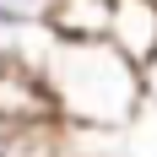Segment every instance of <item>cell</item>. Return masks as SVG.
<instances>
[{"mask_svg":"<svg viewBox=\"0 0 157 157\" xmlns=\"http://www.w3.org/2000/svg\"><path fill=\"white\" fill-rule=\"evenodd\" d=\"M49 44H54V33L44 22H6L0 16V65H27V71H38L44 54H49Z\"/></svg>","mask_w":157,"mask_h":157,"instance_id":"277c9868","label":"cell"},{"mask_svg":"<svg viewBox=\"0 0 157 157\" xmlns=\"http://www.w3.org/2000/svg\"><path fill=\"white\" fill-rule=\"evenodd\" d=\"M54 0H0V16L6 22H44Z\"/></svg>","mask_w":157,"mask_h":157,"instance_id":"5b68a950","label":"cell"},{"mask_svg":"<svg viewBox=\"0 0 157 157\" xmlns=\"http://www.w3.org/2000/svg\"><path fill=\"white\" fill-rule=\"evenodd\" d=\"M38 81L65 130H125L146 103V76L109 38H54L38 65Z\"/></svg>","mask_w":157,"mask_h":157,"instance_id":"6da1fadb","label":"cell"},{"mask_svg":"<svg viewBox=\"0 0 157 157\" xmlns=\"http://www.w3.org/2000/svg\"><path fill=\"white\" fill-rule=\"evenodd\" d=\"M44 27L54 33V38H71V44L103 38V33H109V0H54L49 16H44Z\"/></svg>","mask_w":157,"mask_h":157,"instance_id":"3957f363","label":"cell"},{"mask_svg":"<svg viewBox=\"0 0 157 157\" xmlns=\"http://www.w3.org/2000/svg\"><path fill=\"white\" fill-rule=\"evenodd\" d=\"M136 71L157 60V0H109V33H103Z\"/></svg>","mask_w":157,"mask_h":157,"instance_id":"7a4b0ae2","label":"cell"}]
</instances>
